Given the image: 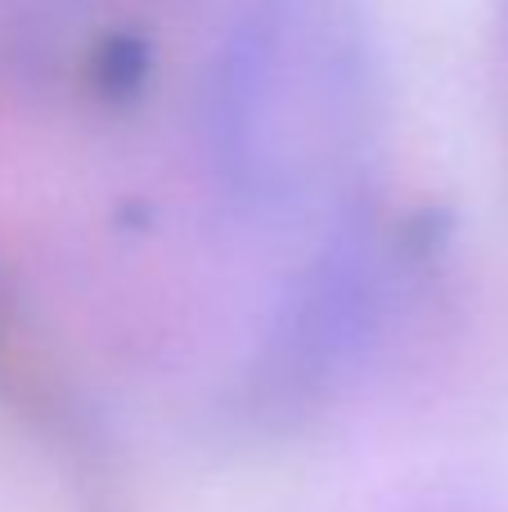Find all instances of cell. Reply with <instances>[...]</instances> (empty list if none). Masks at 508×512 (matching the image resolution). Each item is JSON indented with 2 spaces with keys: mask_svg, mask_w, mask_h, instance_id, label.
<instances>
[{
  "mask_svg": "<svg viewBox=\"0 0 508 512\" xmlns=\"http://www.w3.org/2000/svg\"><path fill=\"white\" fill-rule=\"evenodd\" d=\"M369 310V256L360 239H342L324 256L270 342V369L279 391H306L333 373V364L351 351Z\"/></svg>",
  "mask_w": 508,
  "mask_h": 512,
  "instance_id": "6da1fadb",
  "label": "cell"
},
{
  "mask_svg": "<svg viewBox=\"0 0 508 512\" xmlns=\"http://www.w3.org/2000/svg\"><path fill=\"white\" fill-rule=\"evenodd\" d=\"M99 81H104L108 95H131L144 77V45L122 36V41H108L104 54H99Z\"/></svg>",
  "mask_w": 508,
  "mask_h": 512,
  "instance_id": "7a4b0ae2",
  "label": "cell"
}]
</instances>
